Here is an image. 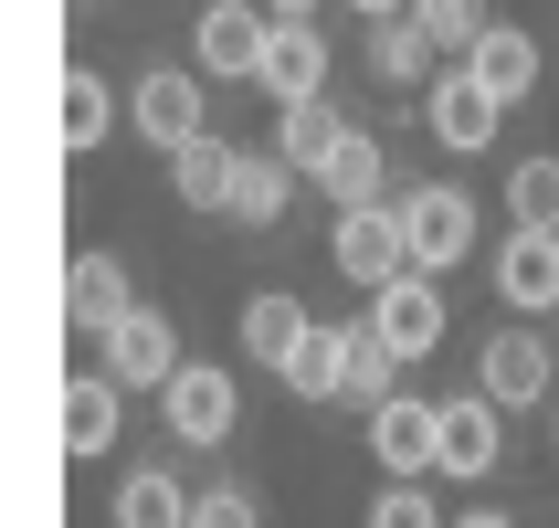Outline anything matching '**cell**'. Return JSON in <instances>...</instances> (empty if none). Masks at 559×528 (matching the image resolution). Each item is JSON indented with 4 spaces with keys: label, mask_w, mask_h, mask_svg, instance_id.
<instances>
[{
    "label": "cell",
    "mask_w": 559,
    "mask_h": 528,
    "mask_svg": "<svg viewBox=\"0 0 559 528\" xmlns=\"http://www.w3.org/2000/svg\"><path fill=\"white\" fill-rule=\"evenodd\" d=\"M507 466V412L486 402V391H454L433 423V476H454V486H486V476Z\"/></svg>",
    "instance_id": "obj_5"
},
{
    "label": "cell",
    "mask_w": 559,
    "mask_h": 528,
    "mask_svg": "<svg viewBox=\"0 0 559 528\" xmlns=\"http://www.w3.org/2000/svg\"><path fill=\"white\" fill-rule=\"evenodd\" d=\"M317 190H328V212H370V201H391V159H380L370 127H348V138H338V159L317 169Z\"/></svg>",
    "instance_id": "obj_18"
},
{
    "label": "cell",
    "mask_w": 559,
    "mask_h": 528,
    "mask_svg": "<svg viewBox=\"0 0 559 528\" xmlns=\"http://www.w3.org/2000/svg\"><path fill=\"white\" fill-rule=\"evenodd\" d=\"M370 74H380V85H402V95H423L443 74L433 32H423V22H370Z\"/></svg>",
    "instance_id": "obj_22"
},
{
    "label": "cell",
    "mask_w": 559,
    "mask_h": 528,
    "mask_svg": "<svg viewBox=\"0 0 559 528\" xmlns=\"http://www.w3.org/2000/svg\"><path fill=\"white\" fill-rule=\"evenodd\" d=\"M497 296H507V317L559 307V233H507L497 244Z\"/></svg>",
    "instance_id": "obj_15"
},
{
    "label": "cell",
    "mask_w": 559,
    "mask_h": 528,
    "mask_svg": "<svg viewBox=\"0 0 559 528\" xmlns=\"http://www.w3.org/2000/svg\"><path fill=\"white\" fill-rule=\"evenodd\" d=\"M328 32L317 22H275V43H264V74H253V85L275 95V106H307V95H328Z\"/></svg>",
    "instance_id": "obj_14"
},
{
    "label": "cell",
    "mask_w": 559,
    "mask_h": 528,
    "mask_svg": "<svg viewBox=\"0 0 559 528\" xmlns=\"http://www.w3.org/2000/svg\"><path fill=\"white\" fill-rule=\"evenodd\" d=\"M549 455H559V412H549Z\"/></svg>",
    "instance_id": "obj_34"
},
{
    "label": "cell",
    "mask_w": 559,
    "mask_h": 528,
    "mask_svg": "<svg viewBox=\"0 0 559 528\" xmlns=\"http://www.w3.org/2000/svg\"><path fill=\"white\" fill-rule=\"evenodd\" d=\"M359 22H412V0H348Z\"/></svg>",
    "instance_id": "obj_31"
},
{
    "label": "cell",
    "mask_w": 559,
    "mask_h": 528,
    "mask_svg": "<svg viewBox=\"0 0 559 528\" xmlns=\"http://www.w3.org/2000/svg\"><path fill=\"white\" fill-rule=\"evenodd\" d=\"M549 380H559V360H549V339H538L528 317H507L497 339L475 349V391L497 412H528V402H549Z\"/></svg>",
    "instance_id": "obj_4"
},
{
    "label": "cell",
    "mask_w": 559,
    "mask_h": 528,
    "mask_svg": "<svg viewBox=\"0 0 559 528\" xmlns=\"http://www.w3.org/2000/svg\"><path fill=\"white\" fill-rule=\"evenodd\" d=\"M328 265H338L359 296L412 275V233H402V201H370V212H338L328 222Z\"/></svg>",
    "instance_id": "obj_1"
},
{
    "label": "cell",
    "mask_w": 559,
    "mask_h": 528,
    "mask_svg": "<svg viewBox=\"0 0 559 528\" xmlns=\"http://www.w3.org/2000/svg\"><path fill=\"white\" fill-rule=\"evenodd\" d=\"M391 391H402V360H391V349L370 339V317H359V328H348V380H338V402L380 412V402H391Z\"/></svg>",
    "instance_id": "obj_26"
},
{
    "label": "cell",
    "mask_w": 559,
    "mask_h": 528,
    "mask_svg": "<svg viewBox=\"0 0 559 528\" xmlns=\"http://www.w3.org/2000/svg\"><path fill=\"white\" fill-rule=\"evenodd\" d=\"M412 22L433 32V54H443V63H465L475 43H486V22H497V11H486V0H412Z\"/></svg>",
    "instance_id": "obj_28"
},
{
    "label": "cell",
    "mask_w": 559,
    "mask_h": 528,
    "mask_svg": "<svg viewBox=\"0 0 559 528\" xmlns=\"http://www.w3.org/2000/svg\"><path fill=\"white\" fill-rule=\"evenodd\" d=\"M127 117H138L148 149H190V138H212V95H201V74H180V63H148V74L127 85Z\"/></svg>",
    "instance_id": "obj_6"
},
{
    "label": "cell",
    "mask_w": 559,
    "mask_h": 528,
    "mask_svg": "<svg viewBox=\"0 0 559 528\" xmlns=\"http://www.w3.org/2000/svg\"><path fill=\"white\" fill-rule=\"evenodd\" d=\"M370 339L391 349V360H433L443 349V275H402V285H380L370 296Z\"/></svg>",
    "instance_id": "obj_8"
},
{
    "label": "cell",
    "mask_w": 559,
    "mask_h": 528,
    "mask_svg": "<svg viewBox=\"0 0 559 528\" xmlns=\"http://www.w3.org/2000/svg\"><path fill=\"white\" fill-rule=\"evenodd\" d=\"M190 507H201V486H180L169 466H138L117 486V528H190Z\"/></svg>",
    "instance_id": "obj_24"
},
{
    "label": "cell",
    "mask_w": 559,
    "mask_h": 528,
    "mask_svg": "<svg viewBox=\"0 0 559 528\" xmlns=\"http://www.w3.org/2000/svg\"><path fill=\"white\" fill-rule=\"evenodd\" d=\"M507 222L518 233H559V159H518L507 169Z\"/></svg>",
    "instance_id": "obj_27"
},
{
    "label": "cell",
    "mask_w": 559,
    "mask_h": 528,
    "mask_svg": "<svg viewBox=\"0 0 559 528\" xmlns=\"http://www.w3.org/2000/svg\"><path fill=\"white\" fill-rule=\"evenodd\" d=\"M402 233H412V275H454V265L475 254V190L465 180L402 190Z\"/></svg>",
    "instance_id": "obj_2"
},
{
    "label": "cell",
    "mask_w": 559,
    "mask_h": 528,
    "mask_svg": "<svg viewBox=\"0 0 559 528\" xmlns=\"http://www.w3.org/2000/svg\"><path fill=\"white\" fill-rule=\"evenodd\" d=\"M190 528H264V507H253V486H201V507H190Z\"/></svg>",
    "instance_id": "obj_30"
},
{
    "label": "cell",
    "mask_w": 559,
    "mask_h": 528,
    "mask_svg": "<svg viewBox=\"0 0 559 528\" xmlns=\"http://www.w3.org/2000/svg\"><path fill=\"white\" fill-rule=\"evenodd\" d=\"M158 423H169L180 444H201V455H212V444H233V423H243L233 371H222V360H180V371H169V391H158Z\"/></svg>",
    "instance_id": "obj_3"
},
{
    "label": "cell",
    "mask_w": 559,
    "mask_h": 528,
    "mask_svg": "<svg viewBox=\"0 0 559 528\" xmlns=\"http://www.w3.org/2000/svg\"><path fill=\"white\" fill-rule=\"evenodd\" d=\"M454 528H518V518H507V507H465Z\"/></svg>",
    "instance_id": "obj_33"
},
{
    "label": "cell",
    "mask_w": 559,
    "mask_h": 528,
    "mask_svg": "<svg viewBox=\"0 0 559 528\" xmlns=\"http://www.w3.org/2000/svg\"><path fill=\"white\" fill-rule=\"evenodd\" d=\"M285 201H296V169H285L275 149H243V169H233V212H222V222H253V233H275Z\"/></svg>",
    "instance_id": "obj_23"
},
{
    "label": "cell",
    "mask_w": 559,
    "mask_h": 528,
    "mask_svg": "<svg viewBox=\"0 0 559 528\" xmlns=\"http://www.w3.org/2000/svg\"><path fill=\"white\" fill-rule=\"evenodd\" d=\"M264 43H275V11H264V0H212V11H201V22H190V63H201V74H264Z\"/></svg>",
    "instance_id": "obj_7"
},
{
    "label": "cell",
    "mask_w": 559,
    "mask_h": 528,
    "mask_svg": "<svg viewBox=\"0 0 559 528\" xmlns=\"http://www.w3.org/2000/svg\"><path fill=\"white\" fill-rule=\"evenodd\" d=\"M370 528H454V518H433V486L423 476H391L370 497Z\"/></svg>",
    "instance_id": "obj_29"
},
{
    "label": "cell",
    "mask_w": 559,
    "mask_h": 528,
    "mask_svg": "<svg viewBox=\"0 0 559 528\" xmlns=\"http://www.w3.org/2000/svg\"><path fill=\"white\" fill-rule=\"evenodd\" d=\"M433 423H443V402L391 391V402L370 412V466H380V476H433Z\"/></svg>",
    "instance_id": "obj_12"
},
{
    "label": "cell",
    "mask_w": 559,
    "mask_h": 528,
    "mask_svg": "<svg viewBox=\"0 0 559 528\" xmlns=\"http://www.w3.org/2000/svg\"><path fill=\"white\" fill-rule=\"evenodd\" d=\"M264 11H275V22H317V11H328V0H264Z\"/></svg>",
    "instance_id": "obj_32"
},
{
    "label": "cell",
    "mask_w": 559,
    "mask_h": 528,
    "mask_svg": "<svg viewBox=\"0 0 559 528\" xmlns=\"http://www.w3.org/2000/svg\"><path fill=\"white\" fill-rule=\"evenodd\" d=\"M338 380H348V328H328V317H317L307 349L285 360V391H296V402H338Z\"/></svg>",
    "instance_id": "obj_25"
},
{
    "label": "cell",
    "mask_w": 559,
    "mask_h": 528,
    "mask_svg": "<svg viewBox=\"0 0 559 528\" xmlns=\"http://www.w3.org/2000/svg\"><path fill=\"white\" fill-rule=\"evenodd\" d=\"M117 138V95H106V74L95 63H63V159H95Z\"/></svg>",
    "instance_id": "obj_21"
},
{
    "label": "cell",
    "mask_w": 559,
    "mask_h": 528,
    "mask_svg": "<svg viewBox=\"0 0 559 528\" xmlns=\"http://www.w3.org/2000/svg\"><path fill=\"white\" fill-rule=\"evenodd\" d=\"M169 371H180V328H169L158 307H138V317L106 328V380H127V391H169Z\"/></svg>",
    "instance_id": "obj_10"
},
{
    "label": "cell",
    "mask_w": 559,
    "mask_h": 528,
    "mask_svg": "<svg viewBox=\"0 0 559 528\" xmlns=\"http://www.w3.org/2000/svg\"><path fill=\"white\" fill-rule=\"evenodd\" d=\"M338 138H348V117L328 106V95H307V106H285V117H275V159L296 169V180H317V169L338 159Z\"/></svg>",
    "instance_id": "obj_20"
},
{
    "label": "cell",
    "mask_w": 559,
    "mask_h": 528,
    "mask_svg": "<svg viewBox=\"0 0 559 528\" xmlns=\"http://www.w3.org/2000/svg\"><path fill=\"white\" fill-rule=\"evenodd\" d=\"M307 328H317V317L296 307L285 285H253V296H243V317H233V339H243V360H253V371H275V380H285V360L307 349Z\"/></svg>",
    "instance_id": "obj_13"
},
{
    "label": "cell",
    "mask_w": 559,
    "mask_h": 528,
    "mask_svg": "<svg viewBox=\"0 0 559 528\" xmlns=\"http://www.w3.org/2000/svg\"><path fill=\"white\" fill-rule=\"evenodd\" d=\"M233 169H243L233 138H190V149H169V190H180V212H233Z\"/></svg>",
    "instance_id": "obj_19"
},
{
    "label": "cell",
    "mask_w": 559,
    "mask_h": 528,
    "mask_svg": "<svg viewBox=\"0 0 559 528\" xmlns=\"http://www.w3.org/2000/svg\"><path fill=\"white\" fill-rule=\"evenodd\" d=\"M538 63H549V54H538V32H518V22H486V43L465 54V74H475L486 95H497V106H528Z\"/></svg>",
    "instance_id": "obj_17"
},
{
    "label": "cell",
    "mask_w": 559,
    "mask_h": 528,
    "mask_svg": "<svg viewBox=\"0 0 559 528\" xmlns=\"http://www.w3.org/2000/svg\"><path fill=\"white\" fill-rule=\"evenodd\" d=\"M423 106H433V138H443V149H465V159H475V149H497V127H507V106L475 85L465 63H443L433 85H423Z\"/></svg>",
    "instance_id": "obj_11"
},
{
    "label": "cell",
    "mask_w": 559,
    "mask_h": 528,
    "mask_svg": "<svg viewBox=\"0 0 559 528\" xmlns=\"http://www.w3.org/2000/svg\"><path fill=\"white\" fill-rule=\"evenodd\" d=\"M117 423H127V380H106V371L63 380V455H74V466H95V455L117 444Z\"/></svg>",
    "instance_id": "obj_16"
},
{
    "label": "cell",
    "mask_w": 559,
    "mask_h": 528,
    "mask_svg": "<svg viewBox=\"0 0 559 528\" xmlns=\"http://www.w3.org/2000/svg\"><path fill=\"white\" fill-rule=\"evenodd\" d=\"M117 317H138L127 265H117V254H74V265H63V328L106 349V328H117Z\"/></svg>",
    "instance_id": "obj_9"
}]
</instances>
